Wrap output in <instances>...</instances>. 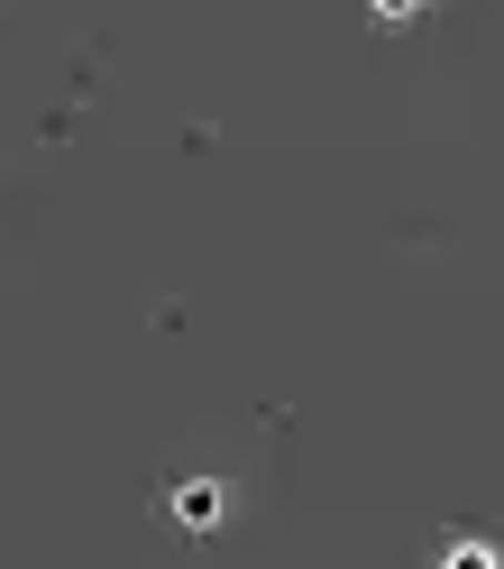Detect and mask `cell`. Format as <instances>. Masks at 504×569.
I'll return each mask as SVG.
<instances>
[{
	"label": "cell",
	"instance_id": "1",
	"mask_svg": "<svg viewBox=\"0 0 504 569\" xmlns=\"http://www.w3.org/2000/svg\"><path fill=\"white\" fill-rule=\"evenodd\" d=\"M184 523H221V487H184Z\"/></svg>",
	"mask_w": 504,
	"mask_h": 569
}]
</instances>
